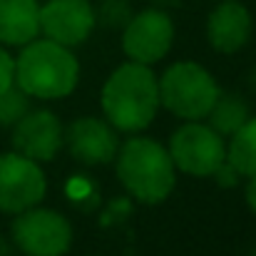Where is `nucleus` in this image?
Segmentation results:
<instances>
[{
    "label": "nucleus",
    "instance_id": "nucleus-1",
    "mask_svg": "<svg viewBox=\"0 0 256 256\" xmlns=\"http://www.w3.org/2000/svg\"><path fill=\"white\" fill-rule=\"evenodd\" d=\"M107 122L120 132H142L160 110V85L150 65L124 62L102 85L100 94Z\"/></svg>",
    "mask_w": 256,
    "mask_h": 256
},
{
    "label": "nucleus",
    "instance_id": "nucleus-2",
    "mask_svg": "<svg viewBox=\"0 0 256 256\" xmlns=\"http://www.w3.org/2000/svg\"><path fill=\"white\" fill-rule=\"evenodd\" d=\"M15 82L28 97L62 100L80 82L75 52L52 40H30L15 60Z\"/></svg>",
    "mask_w": 256,
    "mask_h": 256
},
{
    "label": "nucleus",
    "instance_id": "nucleus-3",
    "mask_svg": "<svg viewBox=\"0 0 256 256\" xmlns=\"http://www.w3.org/2000/svg\"><path fill=\"white\" fill-rule=\"evenodd\" d=\"M114 160L122 186L142 204L164 202L176 184V167L170 152L150 137L127 140L117 150Z\"/></svg>",
    "mask_w": 256,
    "mask_h": 256
},
{
    "label": "nucleus",
    "instance_id": "nucleus-4",
    "mask_svg": "<svg viewBox=\"0 0 256 256\" xmlns=\"http://www.w3.org/2000/svg\"><path fill=\"white\" fill-rule=\"evenodd\" d=\"M160 85V104H164L176 117L192 122L204 120L222 94L216 80L199 62H174L157 80Z\"/></svg>",
    "mask_w": 256,
    "mask_h": 256
},
{
    "label": "nucleus",
    "instance_id": "nucleus-5",
    "mask_svg": "<svg viewBox=\"0 0 256 256\" xmlns=\"http://www.w3.org/2000/svg\"><path fill=\"white\" fill-rule=\"evenodd\" d=\"M167 152L176 172H184L189 176H214V172L226 162L224 137L199 120L182 124L172 134Z\"/></svg>",
    "mask_w": 256,
    "mask_h": 256
},
{
    "label": "nucleus",
    "instance_id": "nucleus-6",
    "mask_svg": "<svg viewBox=\"0 0 256 256\" xmlns=\"http://www.w3.org/2000/svg\"><path fill=\"white\" fill-rule=\"evenodd\" d=\"M12 242L25 256H65L72 244V226L60 212L30 206L15 214Z\"/></svg>",
    "mask_w": 256,
    "mask_h": 256
},
{
    "label": "nucleus",
    "instance_id": "nucleus-7",
    "mask_svg": "<svg viewBox=\"0 0 256 256\" xmlns=\"http://www.w3.org/2000/svg\"><path fill=\"white\" fill-rule=\"evenodd\" d=\"M48 179L40 164L20 152L0 154V212L20 214L38 206L45 196Z\"/></svg>",
    "mask_w": 256,
    "mask_h": 256
},
{
    "label": "nucleus",
    "instance_id": "nucleus-8",
    "mask_svg": "<svg viewBox=\"0 0 256 256\" xmlns=\"http://www.w3.org/2000/svg\"><path fill=\"white\" fill-rule=\"evenodd\" d=\"M174 42V22L164 10L147 8L127 20L122 32V50L132 62L154 65L170 52Z\"/></svg>",
    "mask_w": 256,
    "mask_h": 256
},
{
    "label": "nucleus",
    "instance_id": "nucleus-9",
    "mask_svg": "<svg viewBox=\"0 0 256 256\" xmlns=\"http://www.w3.org/2000/svg\"><path fill=\"white\" fill-rule=\"evenodd\" d=\"M94 28L90 0H48L40 5V32L65 48L85 42Z\"/></svg>",
    "mask_w": 256,
    "mask_h": 256
},
{
    "label": "nucleus",
    "instance_id": "nucleus-10",
    "mask_svg": "<svg viewBox=\"0 0 256 256\" xmlns=\"http://www.w3.org/2000/svg\"><path fill=\"white\" fill-rule=\"evenodd\" d=\"M62 134L65 127L50 110H28L15 122L12 147L35 162H50L62 147Z\"/></svg>",
    "mask_w": 256,
    "mask_h": 256
},
{
    "label": "nucleus",
    "instance_id": "nucleus-11",
    "mask_svg": "<svg viewBox=\"0 0 256 256\" xmlns=\"http://www.w3.org/2000/svg\"><path fill=\"white\" fill-rule=\"evenodd\" d=\"M62 144L82 164H107V162L114 160V154L120 150L114 127L110 122L97 120V117H80V120H75L65 130Z\"/></svg>",
    "mask_w": 256,
    "mask_h": 256
},
{
    "label": "nucleus",
    "instance_id": "nucleus-12",
    "mask_svg": "<svg viewBox=\"0 0 256 256\" xmlns=\"http://www.w3.org/2000/svg\"><path fill=\"white\" fill-rule=\"evenodd\" d=\"M249 35H252V15L242 2L224 0L212 10L206 20V38L216 52L222 55L239 52L246 45Z\"/></svg>",
    "mask_w": 256,
    "mask_h": 256
},
{
    "label": "nucleus",
    "instance_id": "nucleus-13",
    "mask_svg": "<svg viewBox=\"0 0 256 256\" xmlns=\"http://www.w3.org/2000/svg\"><path fill=\"white\" fill-rule=\"evenodd\" d=\"M40 35L38 0H0V42L28 45Z\"/></svg>",
    "mask_w": 256,
    "mask_h": 256
},
{
    "label": "nucleus",
    "instance_id": "nucleus-14",
    "mask_svg": "<svg viewBox=\"0 0 256 256\" xmlns=\"http://www.w3.org/2000/svg\"><path fill=\"white\" fill-rule=\"evenodd\" d=\"M226 162L239 172V176L256 174V117H249L226 144Z\"/></svg>",
    "mask_w": 256,
    "mask_h": 256
},
{
    "label": "nucleus",
    "instance_id": "nucleus-15",
    "mask_svg": "<svg viewBox=\"0 0 256 256\" xmlns=\"http://www.w3.org/2000/svg\"><path fill=\"white\" fill-rule=\"evenodd\" d=\"M206 117L214 132H219L222 137H232L249 120V107L239 94H219Z\"/></svg>",
    "mask_w": 256,
    "mask_h": 256
},
{
    "label": "nucleus",
    "instance_id": "nucleus-16",
    "mask_svg": "<svg viewBox=\"0 0 256 256\" xmlns=\"http://www.w3.org/2000/svg\"><path fill=\"white\" fill-rule=\"evenodd\" d=\"M28 112V94L18 87H8L0 92V124H15Z\"/></svg>",
    "mask_w": 256,
    "mask_h": 256
},
{
    "label": "nucleus",
    "instance_id": "nucleus-17",
    "mask_svg": "<svg viewBox=\"0 0 256 256\" xmlns=\"http://www.w3.org/2000/svg\"><path fill=\"white\" fill-rule=\"evenodd\" d=\"M12 82H15V60L5 48H0V92L12 87Z\"/></svg>",
    "mask_w": 256,
    "mask_h": 256
},
{
    "label": "nucleus",
    "instance_id": "nucleus-18",
    "mask_svg": "<svg viewBox=\"0 0 256 256\" xmlns=\"http://www.w3.org/2000/svg\"><path fill=\"white\" fill-rule=\"evenodd\" d=\"M214 176L219 179V184H224V186H229V184H236V179H239V172L234 170L229 162H224L219 170L214 172Z\"/></svg>",
    "mask_w": 256,
    "mask_h": 256
},
{
    "label": "nucleus",
    "instance_id": "nucleus-19",
    "mask_svg": "<svg viewBox=\"0 0 256 256\" xmlns=\"http://www.w3.org/2000/svg\"><path fill=\"white\" fill-rule=\"evenodd\" d=\"M246 204L252 206V212L256 214V174L249 176V184H246Z\"/></svg>",
    "mask_w": 256,
    "mask_h": 256
},
{
    "label": "nucleus",
    "instance_id": "nucleus-20",
    "mask_svg": "<svg viewBox=\"0 0 256 256\" xmlns=\"http://www.w3.org/2000/svg\"><path fill=\"white\" fill-rule=\"evenodd\" d=\"M254 256H256V254H254Z\"/></svg>",
    "mask_w": 256,
    "mask_h": 256
}]
</instances>
